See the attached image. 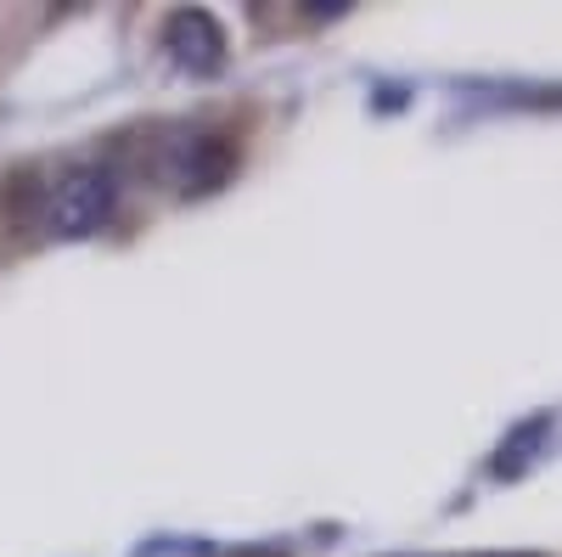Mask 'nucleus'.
Returning a JSON list of instances; mask_svg holds the SVG:
<instances>
[{
  "label": "nucleus",
  "instance_id": "1",
  "mask_svg": "<svg viewBox=\"0 0 562 557\" xmlns=\"http://www.w3.org/2000/svg\"><path fill=\"white\" fill-rule=\"evenodd\" d=\"M119 214V175L113 164H68L52 186H45V203H40V231L45 237H97V231Z\"/></svg>",
  "mask_w": 562,
  "mask_h": 557
},
{
  "label": "nucleus",
  "instance_id": "2",
  "mask_svg": "<svg viewBox=\"0 0 562 557\" xmlns=\"http://www.w3.org/2000/svg\"><path fill=\"white\" fill-rule=\"evenodd\" d=\"M231 169H237V147H231V135H180V142H169L164 153V175L175 192H214V186L231 180Z\"/></svg>",
  "mask_w": 562,
  "mask_h": 557
},
{
  "label": "nucleus",
  "instance_id": "3",
  "mask_svg": "<svg viewBox=\"0 0 562 557\" xmlns=\"http://www.w3.org/2000/svg\"><path fill=\"white\" fill-rule=\"evenodd\" d=\"M164 52L186 74H220L225 68V29L209 12H175L164 23Z\"/></svg>",
  "mask_w": 562,
  "mask_h": 557
},
{
  "label": "nucleus",
  "instance_id": "4",
  "mask_svg": "<svg viewBox=\"0 0 562 557\" xmlns=\"http://www.w3.org/2000/svg\"><path fill=\"white\" fill-rule=\"evenodd\" d=\"M495 557H506V552H495ZM512 557H524V552H512Z\"/></svg>",
  "mask_w": 562,
  "mask_h": 557
}]
</instances>
